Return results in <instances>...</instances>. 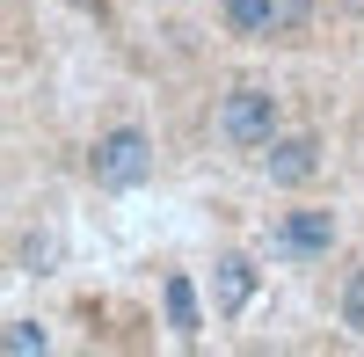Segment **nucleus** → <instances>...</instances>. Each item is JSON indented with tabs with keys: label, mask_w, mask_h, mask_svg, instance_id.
I'll use <instances>...</instances> for the list:
<instances>
[{
	"label": "nucleus",
	"mask_w": 364,
	"mask_h": 357,
	"mask_svg": "<svg viewBox=\"0 0 364 357\" xmlns=\"http://www.w3.org/2000/svg\"><path fill=\"white\" fill-rule=\"evenodd\" d=\"M219 139L240 146V154H262V146L277 139V95H269L262 80H233L219 95Z\"/></svg>",
	"instance_id": "f257e3e1"
},
{
	"label": "nucleus",
	"mask_w": 364,
	"mask_h": 357,
	"mask_svg": "<svg viewBox=\"0 0 364 357\" xmlns=\"http://www.w3.org/2000/svg\"><path fill=\"white\" fill-rule=\"evenodd\" d=\"M87 175H95L102 190H139L146 175H154V139H146L139 124L102 132L95 146H87Z\"/></svg>",
	"instance_id": "f03ea898"
},
{
	"label": "nucleus",
	"mask_w": 364,
	"mask_h": 357,
	"mask_svg": "<svg viewBox=\"0 0 364 357\" xmlns=\"http://www.w3.org/2000/svg\"><path fill=\"white\" fill-rule=\"evenodd\" d=\"M306 15H314V0H219V22L248 44L291 37V29H306Z\"/></svg>",
	"instance_id": "7ed1b4c3"
},
{
	"label": "nucleus",
	"mask_w": 364,
	"mask_h": 357,
	"mask_svg": "<svg viewBox=\"0 0 364 357\" xmlns=\"http://www.w3.org/2000/svg\"><path fill=\"white\" fill-rule=\"evenodd\" d=\"M328 248H336V212H321V204L284 212L277 226H269V255L277 262H321Z\"/></svg>",
	"instance_id": "20e7f679"
},
{
	"label": "nucleus",
	"mask_w": 364,
	"mask_h": 357,
	"mask_svg": "<svg viewBox=\"0 0 364 357\" xmlns=\"http://www.w3.org/2000/svg\"><path fill=\"white\" fill-rule=\"evenodd\" d=\"M262 175H269V190H306L314 175H321V146H314L306 132L269 139V146H262Z\"/></svg>",
	"instance_id": "39448f33"
},
{
	"label": "nucleus",
	"mask_w": 364,
	"mask_h": 357,
	"mask_svg": "<svg viewBox=\"0 0 364 357\" xmlns=\"http://www.w3.org/2000/svg\"><path fill=\"white\" fill-rule=\"evenodd\" d=\"M255 284H262V270H255L248 255H219V262H211V307H219V321H240V314H248Z\"/></svg>",
	"instance_id": "423d86ee"
},
{
	"label": "nucleus",
	"mask_w": 364,
	"mask_h": 357,
	"mask_svg": "<svg viewBox=\"0 0 364 357\" xmlns=\"http://www.w3.org/2000/svg\"><path fill=\"white\" fill-rule=\"evenodd\" d=\"M161 307H168V329H175V343H197V329H204V314H197V284L190 277H168L161 284Z\"/></svg>",
	"instance_id": "0eeeda50"
},
{
	"label": "nucleus",
	"mask_w": 364,
	"mask_h": 357,
	"mask_svg": "<svg viewBox=\"0 0 364 357\" xmlns=\"http://www.w3.org/2000/svg\"><path fill=\"white\" fill-rule=\"evenodd\" d=\"M336 314H343V329H350V336H364V262H357V270H343Z\"/></svg>",
	"instance_id": "6e6552de"
},
{
	"label": "nucleus",
	"mask_w": 364,
	"mask_h": 357,
	"mask_svg": "<svg viewBox=\"0 0 364 357\" xmlns=\"http://www.w3.org/2000/svg\"><path fill=\"white\" fill-rule=\"evenodd\" d=\"M0 350H8V357H29V350H51V336H44V321H8V336H0Z\"/></svg>",
	"instance_id": "1a4fd4ad"
},
{
	"label": "nucleus",
	"mask_w": 364,
	"mask_h": 357,
	"mask_svg": "<svg viewBox=\"0 0 364 357\" xmlns=\"http://www.w3.org/2000/svg\"><path fill=\"white\" fill-rule=\"evenodd\" d=\"M51 262H58V241H51V233H37V241H22V270H29V277H44Z\"/></svg>",
	"instance_id": "9d476101"
}]
</instances>
